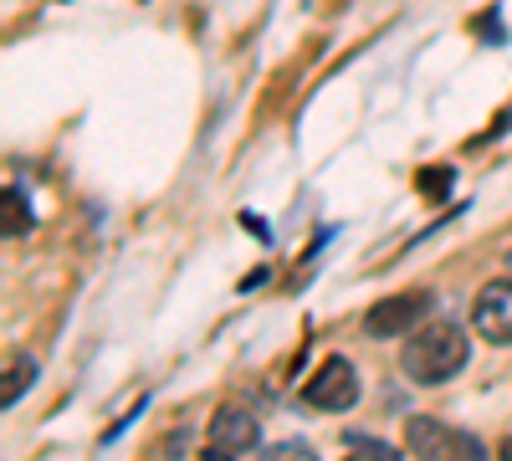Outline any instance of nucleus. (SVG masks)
Returning <instances> with one entry per match:
<instances>
[{
    "label": "nucleus",
    "mask_w": 512,
    "mask_h": 461,
    "mask_svg": "<svg viewBox=\"0 0 512 461\" xmlns=\"http://www.w3.org/2000/svg\"><path fill=\"white\" fill-rule=\"evenodd\" d=\"M405 446L415 461H482V446L472 436L451 431L446 421H425V415L405 426Z\"/></svg>",
    "instance_id": "f03ea898"
},
{
    "label": "nucleus",
    "mask_w": 512,
    "mask_h": 461,
    "mask_svg": "<svg viewBox=\"0 0 512 461\" xmlns=\"http://www.w3.org/2000/svg\"><path fill=\"white\" fill-rule=\"evenodd\" d=\"M466 354H472V344H466V333L446 318H431L425 328L410 333V344L400 354V369L410 374L415 385H446L456 380V374L466 369Z\"/></svg>",
    "instance_id": "f257e3e1"
},
{
    "label": "nucleus",
    "mask_w": 512,
    "mask_h": 461,
    "mask_svg": "<svg viewBox=\"0 0 512 461\" xmlns=\"http://www.w3.org/2000/svg\"><path fill=\"white\" fill-rule=\"evenodd\" d=\"M210 446H221V451H251L256 446V436H262V426H256V415L246 410V405H221L216 415H210Z\"/></svg>",
    "instance_id": "423d86ee"
},
{
    "label": "nucleus",
    "mask_w": 512,
    "mask_h": 461,
    "mask_svg": "<svg viewBox=\"0 0 512 461\" xmlns=\"http://www.w3.org/2000/svg\"><path fill=\"white\" fill-rule=\"evenodd\" d=\"M359 400V374H354V364L349 359H323L318 364V374L303 385V405H313V410H323V415H338V410H349Z\"/></svg>",
    "instance_id": "7ed1b4c3"
},
{
    "label": "nucleus",
    "mask_w": 512,
    "mask_h": 461,
    "mask_svg": "<svg viewBox=\"0 0 512 461\" xmlns=\"http://www.w3.org/2000/svg\"><path fill=\"white\" fill-rule=\"evenodd\" d=\"M36 380V364L26 359V354H11V364H6V390H0V400L6 405H16L21 400V390Z\"/></svg>",
    "instance_id": "0eeeda50"
},
{
    "label": "nucleus",
    "mask_w": 512,
    "mask_h": 461,
    "mask_svg": "<svg viewBox=\"0 0 512 461\" xmlns=\"http://www.w3.org/2000/svg\"><path fill=\"white\" fill-rule=\"evenodd\" d=\"M26 226H31V211H26L21 190L11 185V190H6V236H26Z\"/></svg>",
    "instance_id": "6e6552de"
},
{
    "label": "nucleus",
    "mask_w": 512,
    "mask_h": 461,
    "mask_svg": "<svg viewBox=\"0 0 512 461\" xmlns=\"http://www.w3.org/2000/svg\"><path fill=\"white\" fill-rule=\"evenodd\" d=\"M262 461H318V451L308 441H277L262 451Z\"/></svg>",
    "instance_id": "9d476101"
},
{
    "label": "nucleus",
    "mask_w": 512,
    "mask_h": 461,
    "mask_svg": "<svg viewBox=\"0 0 512 461\" xmlns=\"http://www.w3.org/2000/svg\"><path fill=\"white\" fill-rule=\"evenodd\" d=\"M205 461H236V451H221V446H210V451H205Z\"/></svg>",
    "instance_id": "f8f14e48"
},
{
    "label": "nucleus",
    "mask_w": 512,
    "mask_h": 461,
    "mask_svg": "<svg viewBox=\"0 0 512 461\" xmlns=\"http://www.w3.org/2000/svg\"><path fill=\"white\" fill-rule=\"evenodd\" d=\"M451 180H456L451 164H441V170H425V175H420V195H425V200H446Z\"/></svg>",
    "instance_id": "9b49d317"
},
{
    "label": "nucleus",
    "mask_w": 512,
    "mask_h": 461,
    "mask_svg": "<svg viewBox=\"0 0 512 461\" xmlns=\"http://www.w3.org/2000/svg\"><path fill=\"white\" fill-rule=\"evenodd\" d=\"M472 328L482 333L487 344H512V282L497 277L477 292L472 303Z\"/></svg>",
    "instance_id": "39448f33"
},
{
    "label": "nucleus",
    "mask_w": 512,
    "mask_h": 461,
    "mask_svg": "<svg viewBox=\"0 0 512 461\" xmlns=\"http://www.w3.org/2000/svg\"><path fill=\"white\" fill-rule=\"evenodd\" d=\"M354 441V451L344 456V461H400L390 446H384V441H374V436H349Z\"/></svg>",
    "instance_id": "1a4fd4ad"
},
{
    "label": "nucleus",
    "mask_w": 512,
    "mask_h": 461,
    "mask_svg": "<svg viewBox=\"0 0 512 461\" xmlns=\"http://www.w3.org/2000/svg\"><path fill=\"white\" fill-rule=\"evenodd\" d=\"M425 313H431V292L410 287V292H395V298H379L364 318V333L369 339H395V333H410Z\"/></svg>",
    "instance_id": "20e7f679"
},
{
    "label": "nucleus",
    "mask_w": 512,
    "mask_h": 461,
    "mask_svg": "<svg viewBox=\"0 0 512 461\" xmlns=\"http://www.w3.org/2000/svg\"><path fill=\"white\" fill-rule=\"evenodd\" d=\"M497 461H512V436H507V441L497 446Z\"/></svg>",
    "instance_id": "ddd939ff"
}]
</instances>
